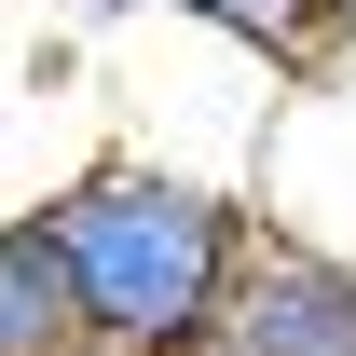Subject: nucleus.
Segmentation results:
<instances>
[{
  "instance_id": "1",
  "label": "nucleus",
  "mask_w": 356,
  "mask_h": 356,
  "mask_svg": "<svg viewBox=\"0 0 356 356\" xmlns=\"http://www.w3.org/2000/svg\"><path fill=\"white\" fill-rule=\"evenodd\" d=\"M42 247L69 274L83 356H192L220 329L247 247H261V206L220 192V178H192V165L110 151V165H83V178L42 192Z\"/></svg>"
},
{
  "instance_id": "2",
  "label": "nucleus",
  "mask_w": 356,
  "mask_h": 356,
  "mask_svg": "<svg viewBox=\"0 0 356 356\" xmlns=\"http://www.w3.org/2000/svg\"><path fill=\"white\" fill-rule=\"evenodd\" d=\"M206 356H356V261L315 247V233H288V220H261Z\"/></svg>"
},
{
  "instance_id": "3",
  "label": "nucleus",
  "mask_w": 356,
  "mask_h": 356,
  "mask_svg": "<svg viewBox=\"0 0 356 356\" xmlns=\"http://www.w3.org/2000/svg\"><path fill=\"white\" fill-rule=\"evenodd\" d=\"M0 356H83V315H69V274L42 247V206L0 220Z\"/></svg>"
},
{
  "instance_id": "4",
  "label": "nucleus",
  "mask_w": 356,
  "mask_h": 356,
  "mask_svg": "<svg viewBox=\"0 0 356 356\" xmlns=\"http://www.w3.org/2000/svg\"><path fill=\"white\" fill-rule=\"evenodd\" d=\"M178 28H206V42L261 55V69H329V0H151Z\"/></svg>"
},
{
  "instance_id": "5",
  "label": "nucleus",
  "mask_w": 356,
  "mask_h": 356,
  "mask_svg": "<svg viewBox=\"0 0 356 356\" xmlns=\"http://www.w3.org/2000/svg\"><path fill=\"white\" fill-rule=\"evenodd\" d=\"M329 69H356V0H329Z\"/></svg>"
},
{
  "instance_id": "6",
  "label": "nucleus",
  "mask_w": 356,
  "mask_h": 356,
  "mask_svg": "<svg viewBox=\"0 0 356 356\" xmlns=\"http://www.w3.org/2000/svg\"><path fill=\"white\" fill-rule=\"evenodd\" d=\"M192 356H206V343H192Z\"/></svg>"
}]
</instances>
